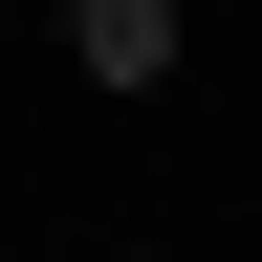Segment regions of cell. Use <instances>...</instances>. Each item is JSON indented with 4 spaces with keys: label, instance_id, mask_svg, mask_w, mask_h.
I'll use <instances>...</instances> for the list:
<instances>
[{
    "label": "cell",
    "instance_id": "1",
    "mask_svg": "<svg viewBox=\"0 0 262 262\" xmlns=\"http://www.w3.org/2000/svg\"><path fill=\"white\" fill-rule=\"evenodd\" d=\"M175 0H66V66H88V88H175Z\"/></svg>",
    "mask_w": 262,
    "mask_h": 262
}]
</instances>
